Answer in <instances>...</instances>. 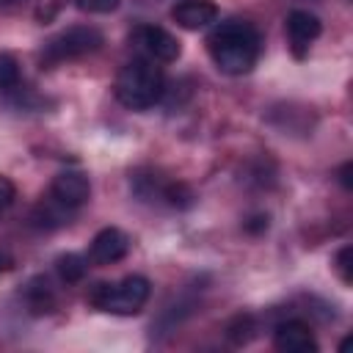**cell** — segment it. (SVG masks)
I'll list each match as a JSON object with an SVG mask.
<instances>
[{
    "label": "cell",
    "instance_id": "1",
    "mask_svg": "<svg viewBox=\"0 0 353 353\" xmlns=\"http://www.w3.org/2000/svg\"><path fill=\"white\" fill-rule=\"evenodd\" d=\"M207 52L221 72L245 74L259 58V33L240 19L221 22L207 36Z\"/></svg>",
    "mask_w": 353,
    "mask_h": 353
},
{
    "label": "cell",
    "instance_id": "2",
    "mask_svg": "<svg viewBox=\"0 0 353 353\" xmlns=\"http://www.w3.org/2000/svg\"><path fill=\"white\" fill-rule=\"evenodd\" d=\"M163 97V69L152 58H132L116 77V99L127 110H149Z\"/></svg>",
    "mask_w": 353,
    "mask_h": 353
},
{
    "label": "cell",
    "instance_id": "3",
    "mask_svg": "<svg viewBox=\"0 0 353 353\" xmlns=\"http://www.w3.org/2000/svg\"><path fill=\"white\" fill-rule=\"evenodd\" d=\"M149 281L143 276H127L121 281H99L88 292L91 306L108 314H138L149 301Z\"/></svg>",
    "mask_w": 353,
    "mask_h": 353
},
{
    "label": "cell",
    "instance_id": "4",
    "mask_svg": "<svg viewBox=\"0 0 353 353\" xmlns=\"http://www.w3.org/2000/svg\"><path fill=\"white\" fill-rule=\"evenodd\" d=\"M99 44H102V33L97 28L74 25V28H66L58 36H52L44 44L41 58L47 63H63V61H74V58H83V55L99 50Z\"/></svg>",
    "mask_w": 353,
    "mask_h": 353
},
{
    "label": "cell",
    "instance_id": "5",
    "mask_svg": "<svg viewBox=\"0 0 353 353\" xmlns=\"http://www.w3.org/2000/svg\"><path fill=\"white\" fill-rule=\"evenodd\" d=\"M135 44L146 52V58L163 61V63L176 61L179 52H182L179 39L171 36L165 28H157V25H141V28L135 30Z\"/></svg>",
    "mask_w": 353,
    "mask_h": 353
},
{
    "label": "cell",
    "instance_id": "6",
    "mask_svg": "<svg viewBox=\"0 0 353 353\" xmlns=\"http://www.w3.org/2000/svg\"><path fill=\"white\" fill-rule=\"evenodd\" d=\"M273 345L281 353H317V339L312 334V328L301 320H287L281 325H276L273 331Z\"/></svg>",
    "mask_w": 353,
    "mask_h": 353
},
{
    "label": "cell",
    "instance_id": "7",
    "mask_svg": "<svg viewBox=\"0 0 353 353\" xmlns=\"http://www.w3.org/2000/svg\"><path fill=\"white\" fill-rule=\"evenodd\" d=\"M88 193H91L88 176L80 174V171H61L52 179V188H50V196L55 201H61L63 207H69V210L83 207L88 201Z\"/></svg>",
    "mask_w": 353,
    "mask_h": 353
},
{
    "label": "cell",
    "instance_id": "8",
    "mask_svg": "<svg viewBox=\"0 0 353 353\" xmlns=\"http://www.w3.org/2000/svg\"><path fill=\"white\" fill-rule=\"evenodd\" d=\"M127 251H130V237H127L121 229H116V226H105V229L97 232V237L91 240L88 256H91V262H97V265H113V262L124 259Z\"/></svg>",
    "mask_w": 353,
    "mask_h": 353
},
{
    "label": "cell",
    "instance_id": "9",
    "mask_svg": "<svg viewBox=\"0 0 353 353\" xmlns=\"http://www.w3.org/2000/svg\"><path fill=\"white\" fill-rule=\"evenodd\" d=\"M171 19L185 30H201L218 19V6L212 0H179L171 8Z\"/></svg>",
    "mask_w": 353,
    "mask_h": 353
},
{
    "label": "cell",
    "instance_id": "10",
    "mask_svg": "<svg viewBox=\"0 0 353 353\" xmlns=\"http://www.w3.org/2000/svg\"><path fill=\"white\" fill-rule=\"evenodd\" d=\"M287 36H290L292 52L298 58H303L309 44L320 36V19L314 14H309V11H301V8L290 11V17H287Z\"/></svg>",
    "mask_w": 353,
    "mask_h": 353
},
{
    "label": "cell",
    "instance_id": "11",
    "mask_svg": "<svg viewBox=\"0 0 353 353\" xmlns=\"http://www.w3.org/2000/svg\"><path fill=\"white\" fill-rule=\"evenodd\" d=\"M85 259L80 256V254H66V256H61L58 259V273H61V279L66 281V284H74V281H80L83 276H85Z\"/></svg>",
    "mask_w": 353,
    "mask_h": 353
},
{
    "label": "cell",
    "instance_id": "12",
    "mask_svg": "<svg viewBox=\"0 0 353 353\" xmlns=\"http://www.w3.org/2000/svg\"><path fill=\"white\" fill-rule=\"evenodd\" d=\"M28 298H30V306L33 312H50L52 309V292H50V284L44 279H33L30 281V290H28Z\"/></svg>",
    "mask_w": 353,
    "mask_h": 353
},
{
    "label": "cell",
    "instance_id": "13",
    "mask_svg": "<svg viewBox=\"0 0 353 353\" xmlns=\"http://www.w3.org/2000/svg\"><path fill=\"white\" fill-rule=\"evenodd\" d=\"M17 85H19V66L14 55L0 52V91H11Z\"/></svg>",
    "mask_w": 353,
    "mask_h": 353
},
{
    "label": "cell",
    "instance_id": "14",
    "mask_svg": "<svg viewBox=\"0 0 353 353\" xmlns=\"http://www.w3.org/2000/svg\"><path fill=\"white\" fill-rule=\"evenodd\" d=\"M251 331H254L251 314H240V317H234L232 325H229V339H232L234 345H245V342L251 339Z\"/></svg>",
    "mask_w": 353,
    "mask_h": 353
},
{
    "label": "cell",
    "instance_id": "15",
    "mask_svg": "<svg viewBox=\"0 0 353 353\" xmlns=\"http://www.w3.org/2000/svg\"><path fill=\"white\" fill-rule=\"evenodd\" d=\"M336 273H339V279L345 284L353 281V248L350 245L339 248V254H336Z\"/></svg>",
    "mask_w": 353,
    "mask_h": 353
},
{
    "label": "cell",
    "instance_id": "16",
    "mask_svg": "<svg viewBox=\"0 0 353 353\" xmlns=\"http://www.w3.org/2000/svg\"><path fill=\"white\" fill-rule=\"evenodd\" d=\"M77 8L91 11V14H108V11L119 8V0H77Z\"/></svg>",
    "mask_w": 353,
    "mask_h": 353
},
{
    "label": "cell",
    "instance_id": "17",
    "mask_svg": "<svg viewBox=\"0 0 353 353\" xmlns=\"http://www.w3.org/2000/svg\"><path fill=\"white\" fill-rule=\"evenodd\" d=\"M14 196H17V188H14V182H11L8 176H0V212L11 207Z\"/></svg>",
    "mask_w": 353,
    "mask_h": 353
},
{
    "label": "cell",
    "instance_id": "18",
    "mask_svg": "<svg viewBox=\"0 0 353 353\" xmlns=\"http://www.w3.org/2000/svg\"><path fill=\"white\" fill-rule=\"evenodd\" d=\"M350 171H353V165H350V163H345V165H342V171H339V179H342V185H345L347 190H350Z\"/></svg>",
    "mask_w": 353,
    "mask_h": 353
},
{
    "label": "cell",
    "instance_id": "19",
    "mask_svg": "<svg viewBox=\"0 0 353 353\" xmlns=\"http://www.w3.org/2000/svg\"><path fill=\"white\" fill-rule=\"evenodd\" d=\"M6 268H8V256H6V254H0V273H3Z\"/></svg>",
    "mask_w": 353,
    "mask_h": 353
},
{
    "label": "cell",
    "instance_id": "20",
    "mask_svg": "<svg viewBox=\"0 0 353 353\" xmlns=\"http://www.w3.org/2000/svg\"><path fill=\"white\" fill-rule=\"evenodd\" d=\"M11 3H19V0H0V6H11Z\"/></svg>",
    "mask_w": 353,
    "mask_h": 353
}]
</instances>
